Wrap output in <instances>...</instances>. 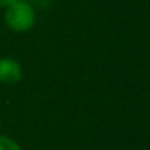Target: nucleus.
Returning a JSON list of instances; mask_svg holds the SVG:
<instances>
[{
	"instance_id": "obj_1",
	"label": "nucleus",
	"mask_w": 150,
	"mask_h": 150,
	"mask_svg": "<svg viewBox=\"0 0 150 150\" xmlns=\"http://www.w3.org/2000/svg\"><path fill=\"white\" fill-rule=\"evenodd\" d=\"M36 21V11L26 2H15L8 5L5 11V23L15 33H26L34 26Z\"/></svg>"
},
{
	"instance_id": "obj_2",
	"label": "nucleus",
	"mask_w": 150,
	"mask_h": 150,
	"mask_svg": "<svg viewBox=\"0 0 150 150\" xmlns=\"http://www.w3.org/2000/svg\"><path fill=\"white\" fill-rule=\"evenodd\" d=\"M23 69L21 65L13 58H0V82L4 84H16L21 81Z\"/></svg>"
},
{
	"instance_id": "obj_3",
	"label": "nucleus",
	"mask_w": 150,
	"mask_h": 150,
	"mask_svg": "<svg viewBox=\"0 0 150 150\" xmlns=\"http://www.w3.org/2000/svg\"><path fill=\"white\" fill-rule=\"evenodd\" d=\"M0 150H21V149L15 140L0 136Z\"/></svg>"
},
{
	"instance_id": "obj_4",
	"label": "nucleus",
	"mask_w": 150,
	"mask_h": 150,
	"mask_svg": "<svg viewBox=\"0 0 150 150\" xmlns=\"http://www.w3.org/2000/svg\"><path fill=\"white\" fill-rule=\"evenodd\" d=\"M15 2H18V0H0V7H2V8H7L8 5L15 4Z\"/></svg>"
}]
</instances>
